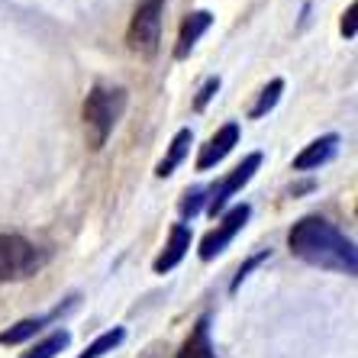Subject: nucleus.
<instances>
[{
    "mask_svg": "<svg viewBox=\"0 0 358 358\" xmlns=\"http://www.w3.org/2000/svg\"><path fill=\"white\" fill-rule=\"evenodd\" d=\"M68 342H71V336L65 333V329H55V333H49L42 342H36L29 352H23L20 358H55L62 349H68Z\"/></svg>",
    "mask_w": 358,
    "mask_h": 358,
    "instance_id": "14",
    "label": "nucleus"
},
{
    "mask_svg": "<svg viewBox=\"0 0 358 358\" xmlns=\"http://www.w3.org/2000/svg\"><path fill=\"white\" fill-rule=\"evenodd\" d=\"M123 339H126V329H123V326H113V329H107L103 336H97V339H94L91 345H87V349H84L78 358H103L107 352L117 349Z\"/></svg>",
    "mask_w": 358,
    "mask_h": 358,
    "instance_id": "15",
    "label": "nucleus"
},
{
    "mask_svg": "<svg viewBox=\"0 0 358 358\" xmlns=\"http://www.w3.org/2000/svg\"><path fill=\"white\" fill-rule=\"evenodd\" d=\"M165 3L168 0H139V7L133 10V20H129V29H126V45L139 59H155L159 55Z\"/></svg>",
    "mask_w": 358,
    "mask_h": 358,
    "instance_id": "4",
    "label": "nucleus"
},
{
    "mask_svg": "<svg viewBox=\"0 0 358 358\" xmlns=\"http://www.w3.org/2000/svg\"><path fill=\"white\" fill-rule=\"evenodd\" d=\"M239 145V123H226L220 126L217 133L210 136L203 145H200V155H197V171H210L213 165H220V162L229 155V152Z\"/></svg>",
    "mask_w": 358,
    "mask_h": 358,
    "instance_id": "7",
    "label": "nucleus"
},
{
    "mask_svg": "<svg viewBox=\"0 0 358 358\" xmlns=\"http://www.w3.org/2000/svg\"><path fill=\"white\" fill-rule=\"evenodd\" d=\"M191 226H184V223H175L171 226V233H168V242H165V249H162V255L155 262H152V268H155V275H168L171 268H178L184 262V255H187V249H191Z\"/></svg>",
    "mask_w": 358,
    "mask_h": 358,
    "instance_id": "8",
    "label": "nucleus"
},
{
    "mask_svg": "<svg viewBox=\"0 0 358 358\" xmlns=\"http://www.w3.org/2000/svg\"><path fill=\"white\" fill-rule=\"evenodd\" d=\"M268 255H271V252H259V255H252V259L249 262H245V265H239V271H236V278H233V284H229V291H239V284L242 281H245V278H249V271H252V268H255V265H262V262H265L268 259Z\"/></svg>",
    "mask_w": 358,
    "mask_h": 358,
    "instance_id": "18",
    "label": "nucleus"
},
{
    "mask_svg": "<svg viewBox=\"0 0 358 358\" xmlns=\"http://www.w3.org/2000/svg\"><path fill=\"white\" fill-rule=\"evenodd\" d=\"M249 217H252L249 203H236L229 213H223V220L200 239V262H213L220 252H226V245L236 239V233H239L242 226L249 223Z\"/></svg>",
    "mask_w": 358,
    "mask_h": 358,
    "instance_id": "5",
    "label": "nucleus"
},
{
    "mask_svg": "<svg viewBox=\"0 0 358 358\" xmlns=\"http://www.w3.org/2000/svg\"><path fill=\"white\" fill-rule=\"evenodd\" d=\"M213 26V13L210 10H194L191 17H184L181 33H178V45H175V59H187L191 49L200 42V36Z\"/></svg>",
    "mask_w": 358,
    "mask_h": 358,
    "instance_id": "10",
    "label": "nucleus"
},
{
    "mask_svg": "<svg viewBox=\"0 0 358 358\" xmlns=\"http://www.w3.org/2000/svg\"><path fill=\"white\" fill-rule=\"evenodd\" d=\"M262 168V152H252V155H245V159L239 162V165L229 171V175L223 178V181L217 184V187H210V197H207V213L210 217H217V213H223V207H226V200L233 197L236 191H242L245 184L252 181V175Z\"/></svg>",
    "mask_w": 358,
    "mask_h": 358,
    "instance_id": "6",
    "label": "nucleus"
},
{
    "mask_svg": "<svg viewBox=\"0 0 358 358\" xmlns=\"http://www.w3.org/2000/svg\"><path fill=\"white\" fill-rule=\"evenodd\" d=\"M55 313H42V317H26L20 320L17 326H10V329H0V345H20V342L33 339L36 333L45 329V323H52Z\"/></svg>",
    "mask_w": 358,
    "mask_h": 358,
    "instance_id": "12",
    "label": "nucleus"
},
{
    "mask_svg": "<svg viewBox=\"0 0 358 358\" xmlns=\"http://www.w3.org/2000/svg\"><path fill=\"white\" fill-rule=\"evenodd\" d=\"M191 142H194V133L184 126V129H178V136L171 139V145H168V155L155 165V175L159 178H168V175H175V168L184 162V155H187V149H191Z\"/></svg>",
    "mask_w": 358,
    "mask_h": 358,
    "instance_id": "13",
    "label": "nucleus"
},
{
    "mask_svg": "<svg viewBox=\"0 0 358 358\" xmlns=\"http://www.w3.org/2000/svg\"><path fill=\"white\" fill-rule=\"evenodd\" d=\"M355 13H358V3H349V10L342 13L339 29H342V36H345V39H352V36H355Z\"/></svg>",
    "mask_w": 358,
    "mask_h": 358,
    "instance_id": "20",
    "label": "nucleus"
},
{
    "mask_svg": "<svg viewBox=\"0 0 358 358\" xmlns=\"http://www.w3.org/2000/svg\"><path fill=\"white\" fill-rule=\"evenodd\" d=\"M45 259H49V255H45L36 242L26 239V236L3 233L0 236V284L33 278L36 271H42Z\"/></svg>",
    "mask_w": 358,
    "mask_h": 358,
    "instance_id": "3",
    "label": "nucleus"
},
{
    "mask_svg": "<svg viewBox=\"0 0 358 358\" xmlns=\"http://www.w3.org/2000/svg\"><path fill=\"white\" fill-rule=\"evenodd\" d=\"M203 203H207V187H187L181 203H178V210H181L184 220H194L200 210H203Z\"/></svg>",
    "mask_w": 358,
    "mask_h": 358,
    "instance_id": "17",
    "label": "nucleus"
},
{
    "mask_svg": "<svg viewBox=\"0 0 358 358\" xmlns=\"http://www.w3.org/2000/svg\"><path fill=\"white\" fill-rule=\"evenodd\" d=\"M339 142L342 139L336 133H326V136H320V139H313L310 145H303V152L294 159V171H313V168L333 162L336 152H339Z\"/></svg>",
    "mask_w": 358,
    "mask_h": 358,
    "instance_id": "9",
    "label": "nucleus"
},
{
    "mask_svg": "<svg viewBox=\"0 0 358 358\" xmlns=\"http://www.w3.org/2000/svg\"><path fill=\"white\" fill-rule=\"evenodd\" d=\"M220 91V78H207V84L200 87V94H197V100H194V110H203L213 100V94Z\"/></svg>",
    "mask_w": 358,
    "mask_h": 358,
    "instance_id": "19",
    "label": "nucleus"
},
{
    "mask_svg": "<svg viewBox=\"0 0 358 358\" xmlns=\"http://www.w3.org/2000/svg\"><path fill=\"white\" fill-rule=\"evenodd\" d=\"M281 91H284V81H281V78L268 81V87H262V94H259V103L249 110V117H252V120H262L268 110H275L278 100H281Z\"/></svg>",
    "mask_w": 358,
    "mask_h": 358,
    "instance_id": "16",
    "label": "nucleus"
},
{
    "mask_svg": "<svg viewBox=\"0 0 358 358\" xmlns=\"http://www.w3.org/2000/svg\"><path fill=\"white\" fill-rule=\"evenodd\" d=\"M287 249L294 259L323 268V271H336V275H355L358 271L355 242L323 217L297 220L287 233Z\"/></svg>",
    "mask_w": 358,
    "mask_h": 358,
    "instance_id": "1",
    "label": "nucleus"
},
{
    "mask_svg": "<svg viewBox=\"0 0 358 358\" xmlns=\"http://www.w3.org/2000/svg\"><path fill=\"white\" fill-rule=\"evenodd\" d=\"M123 110H126V87H120V84H103V81L94 84L91 94L84 97V107H81L87 149L100 152L107 145L110 133L117 129L120 117H123Z\"/></svg>",
    "mask_w": 358,
    "mask_h": 358,
    "instance_id": "2",
    "label": "nucleus"
},
{
    "mask_svg": "<svg viewBox=\"0 0 358 358\" xmlns=\"http://www.w3.org/2000/svg\"><path fill=\"white\" fill-rule=\"evenodd\" d=\"M178 358H217L213 342H210V317H207V313H203V317H197V323H194L191 336L184 339Z\"/></svg>",
    "mask_w": 358,
    "mask_h": 358,
    "instance_id": "11",
    "label": "nucleus"
}]
</instances>
